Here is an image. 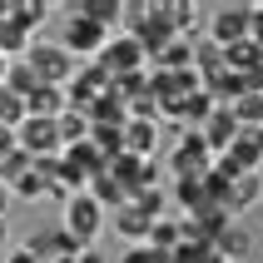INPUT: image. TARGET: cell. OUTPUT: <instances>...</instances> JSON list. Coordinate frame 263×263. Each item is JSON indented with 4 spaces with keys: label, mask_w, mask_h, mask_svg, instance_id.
Wrapping results in <instances>:
<instances>
[{
    "label": "cell",
    "mask_w": 263,
    "mask_h": 263,
    "mask_svg": "<svg viewBox=\"0 0 263 263\" xmlns=\"http://www.w3.org/2000/svg\"><path fill=\"white\" fill-rule=\"evenodd\" d=\"M25 65L35 70V85H45V89H70L74 70H80L74 55L60 40H35V45H30V55H25Z\"/></svg>",
    "instance_id": "cell-1"
},
{
    "label": "cell",
    "mask_w": 263,
    "mask_h": 263,
    "mask_svg": "<svg viewBox=\"0 0 263 263\" xmlns=\"http://www.w3.org/2000/svg\"><path fill=\"white\" fill-rule=\"evenodd\" d=\"M104 209L95 204V199H89V194H70V199H65V219H60V234L70 238L74 249H89V243H95V238L104 234Z\"/></svg>",
    "instance_id": "cell-2"
},
{
    "label": "cell",
    "mask_w": 263,
    "mask_h": 263,
    "mask_svg": "<svg viewBox=\"0 0 263 263\" xmlns=\"http://www.w3.org/2000/svg\"><path fill=\"white\" fill-rule=\"evenodd\" d=\"M15 149H20L25 159H55V154H65L60 124H55V119H35V115H25V124L15 129Z\"/></svg>",
    "instance_id": "cell-3"
},
{
    "label": "cell",
    "mask_w": 263,
    "mask_h": 263,
    "mask_svg": "<svg viewBox=\"0 0 263 263\" xmlns=\"http://www.w3.org/2000/svg\"><path fill=\"white\" fill-rule=\"evenodd\" d=\"M104 74H109V85L115 80H129V74H144L149 70V55L139 50V40H129V35H115V40L100 50V60H95Z\"/></svg>",
    "instance_id": "cell-4"
},
{
    "label": "cell",
    "mask_w": 263,
    "mask_h": 263,
    "mask_svg": "<svg viewBox=\"0 0 263 263\" xmlns=\"http://www.w3.org/2000/svg\"><path fill=\"white\" fill-rule=\"evenodd\" d=\"M249 15L253 5H214L209 10V40L219 50H234V45L249 40Z\"/></svg>",
    "instance_id": "cell-5"
},
{
    "label": "cell",
    "mask_w": 263,
    "mask_h": 263,
    "mask_svg": "<svg viewBox=\"0 0 263 263\" xmlns=\"http://www.w3.org/2000/svg\"><path fill=\"white\" fill-rule=\"evenodd\" d=\"M65 15H70V10H65ZM60 45H65L70 55H95V60H100V50L109 45V30L95 25V20H85V15H70V20H65Z\"/></svg>",
    "instance_id": "cell-6"
},
{
    "label": "cell",
    "mask_w": 263,
    "mask_h": 263,
    "mask_svg": "<svg viewBox=\"0 0 263 263\" xmlns=\"http://www.w3.org/2000/svg\"><path fill=\"white\" fill-rule=\"evenodd\" d=\"M199 134H204L209 154H214V149H223V144H234V134H238L234 109H229V104H214V115H209L204 124H199Z\"/></svg>",
    "instance_id": "cell-7"
},
{
    "label": "cell",
    "mask_w": 263,
    "mask_h": 263,
    "mask_svg": "<svg viewBox=\"0 0 263 263\" xmlns=\"http://www.w3.org/2000/svg\"><path fill=\"white\" fill-rule=\"evenodd\" d=\"M119 139H124V154H129V159H144V154H154V149H159V129H154V124H144V119H124Z\"/></svg>",
    "instance_id": "cell-8"
},
{
    "label": "cell",
    "mask_w": 263,
    "mask_h": 263,
    "mask_svg": "<svg viewBox=\"0 0 263 263\" xmlns=\"http://www.w3.org/2000/svg\"><path fill=\"white\" fill-rule=\"evenodd\" d=\"M149 223H154V219L129 199V204H119V214H115V234L129 238V243H144V238H149Z\"/></svg>",
    "instance_id": "cell-9"
},
{
    "label": "cell",
    "mask_w": 263,
    "mask_h": 263,
    "mask_svg": "<svg viewBox=\"0 0 263 263\" xmlns=\"http://www.w3.org/2000/svg\"><path fill=\"white\" fill-rule=\"evenodd\" d=\"M55 10V5H45V0H10V25L25 30L30 40H35V30L45 25V15Z\"/></svg>",
    "instance_id": "cell-10"
},
{
    "label": "cell",
    "mask_w": 263,
    "mask_h": 263,
    "mask_svg": "<svg viewBox=\"0 0 263 263\" xmlns=\"http://www.w3.org/2000/svg\"><path fill=\"white\" fill-rule=\"evenodd\" d=\"M70 15H85V20H95V25H119V15H124V5L119 0H74V5H65Z\"/></svg>",
    "instance_id": "cell-11"
},
{
    "label": "cell",
    "mask_w": 263,
    "mask_h": 263,
    "mask_svg": "<svg viewBox=\"0 0 263 263\" xmlns=\"http://www.w3.org/2000/svg\"><path fill=\"white\" fill-rule=\"evenodd\" d=\"M249 249H253V234H249V229H238V223L229 219V229L219 234V243H214V253H219V258L229 253V263H243V258H249Z\"/></svg>",
    "instance_id": "cell-12"
},
{
    "label": "cell",
    "mask_w": 263,
    "mask_h": 263,
    "mask_svg": "<svg viewBox=\"0 0 263 263\" xmlns=\"http://www.w3.org/2000/svg\"><path fill=\"white\" fill-rule=\"evenodd\" d=\"M25 115H30V109H25V100H20V95H15V89H5V85H0V129H20V124H25Z\"/></svg>",
    "instance_id": "cell-13"
},
{
    "label": "cell",
    "mask_w": 263,
    "mask_h": 263,
    "mask_svg": "<svg viewBox=\"0 0 263 263\" xmlns=\"http://www.w3.org/2000/svg\"><path fill=\"white\" fill-rule=\"evenodd\" d=\"M5 89H15V95H20V100H30V95H35V70H30L25 60H10V70H5Z\"/></svg>",
    "instance_id": "cell-14"
},
{
    "label": "cell",
    "mask_w": 263,
    "mask_h": 263,
    "mask_svg": "<svg viewBox=\"0 0 263 263\" xmlns=\"http://www.w3.org/2000/svg\"><path fill=\"white\" fill-rule=\"evenodd\" d=\"M15 194H20V199H40V194H45V174L35 169V164H30L25 174L15 179Z\"/></svg>",
    "instance_id": "cell-15"
},
{
    "label": "cell",
    "mask_w": 263,
    "mask_h": 263,
    "mask_svg": "<svg viewBox=\"0 0 263 263\" xmlns=\"http://www.w3.org/2000/svg\"><path fill=\"white\" fill-rule=\"evenodd\" d=\"M119 263H169V253H159L154 243H129Z\"/></svg>",
    "instance_id": "cell-16"
},
{
    "label": "cell",
    "mask_w": 263,
    "mask_h": 263,
    "mask_svg": "<svg viewBox=\"0 0 263 263\" xmlns=\"http://www.w3.org/2000/svg\"><path fill=\"white\" fill-rule=\"evenodd\" d=\"M5 263H40V253H35V243L25 238V243H15V249L5 253Z\"/></svg>",
    "instance_id": "cell-17"
},
{
    "label": "cell",
    "mask_w": 263,
    "mask_h": 263,
    "mask_svg": "<svg viewBox=\"0 0 263 263\" xmlns=\"http://www.w3.org/2000/svg\"><path fill=\"white\" fill-rule=\"evenodd\" d=\"M249 40L263 50V5H253V15H249Z\"/></svg>",
    "instance_id": "cell-18"
},
{
    "label": "cell",
    "mask_w": 263,
    "mask_h": 263,
    "mask_svg": "<svg viewBox=\"0 0 263 263\" xmlns=\"http://www.w3.org/2000/svg\"><path fill=\"white\" fill-rule=\"evenodd\" d=\"M74 263H104V253L100 249H80V253H74Z\"/></svg>",
    "instance_id": "cell-19"
},
{
    "label": "cell",
    "mask_w": 263,
    "mask_h": 263,
    "mask_svg": "<svg viewBox=\"0 0 263 263\" xmlns=\"http://www.w3.org/2000/svg\"><path fill=\"white\" fill-rule=\"evenodd\" d=\"M5 249H10V223L0 219V253H5Z\"/></svg>",
    "instance_id": "cell-20"
},
{
    "label": "cell",
    "mask_w": 263,
    "mask_h": 263,
    "mask_svg": "<svg viewBox=\"0 0 263 263\" xmlns=\"http://www.w3.org/2000/svg\"><path fill=\"white\" fill-rule=\"evenodd\" d=\"M5 20H10V0H0V25H5Z\"/></svg>",
    "instance_id": "cell-21"
},
{
    "label": "cell",
    "mask_w": 263,
    "mask_h": 263,
    "mask_svg": "<svg viewBox=\"0 0 263 263\" xmlns=\"http://www.w3.org/2000/svg\"><path fill=\"white\" fill-rule=\"evenodd\" d=\"M5 70H10V60H0V85H5Z\"/></svg>",
    "instance_id": "cell-22"
}]
</instances>
